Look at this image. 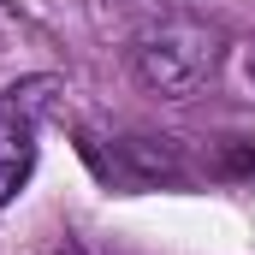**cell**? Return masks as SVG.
<instances>
[{
  "instance_id": "1",
  "label": "cell",
  "mask_w": 255,
  "mask_h": 255,
  "mask_svg": "<svg viewBox=\"0 0 255 255\" xmlns=\"http://www.w3.org/2000/svg\"><path fill=\"white\" fill-rule=\"evenodd\" d=\"M220 65V42L208 24L196 18H166L160 30L136 36V77L154 89V95H172L184 101L190 89H202Z\"/></svg>"
},
{
  "instance_id": "2",
  "label": "cell",
  "mask_w": 255,
  "mask_h": 255,
  "mask_svg": "<svg viewBox=\"0 0 255 255\" xmlns=\"http://www.w3.org/2000/svg\"><path fill=\"white\" fill-rule=\"evenodd\" d=\"M60 95V77H24L0 95V208L18 202L30 172H36V136H42V119Z\"/></svg>"
},
{
  "instance_id": "3",
  "label": "cell",
  "mask_w": 255,
  "mask_h": 255,
  "mask_svg": "<svg viewBox=\"0 0 255 255\" xmlns=\"http://www.w3.org/2000/svg\"><path fill=\"white\" fill-rule=\"evenodd\" d=\"M83 154L95 160V172L113 190H154V184H178L184 178L178 160H172V148H166V136L160 142L154 136H119L113 154H101V148H83Z\"/></svg>"
},
{
  "instance_id": "4",
  "label": "cell",
  "mask_w": 255,
  "mask_h": 255,
  "mask_svg": "<svg viewBox=\"0 0 255 255\" xmlns=\"http://www.w3.org/2000/svg\"><path fill=\"white\" fill-rule=\"evenodd\" d=\"M250 77H255V60H250Z\"/></svg>"
}]
</instances>
